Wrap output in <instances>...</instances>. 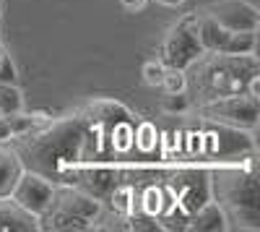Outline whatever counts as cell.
<instances>
[{"label":"cell","mask_w":260,"mask_h":232,"mask_svg":"<svg viewBox=\"0 0 260 232\" xmlns=\"http://www.w3.org/2000/svg\"><path fill=\"white\" fill-rule=\"evenodd\" d=\"M240 159V157H237ZM211 196L226 219V229H260V193L255 162H224L211 172Z\"/></svg>","instance_id":"1"},{"label":"cell","mask_w":260,"mask_h":232,"mask_svg":"<svg viewBox=\"0 0 260 232\" xmlns=\"http://www.w3.org/2000/svg\"><path fill=\"white\" fill-rule=\"evenodd\" d=\"M187 68L192 73L187 76V89L198 94V104L219 99L234 92H245L247 81L260 73L257 55H229V52H203L195 57Z\"/></svg>","instance_id":"2"},{"label":"cell","mask_w":260,"mask_h":232,"mask_svg":"<svg viewBox=\"0 0 260 232\" xmlns=\"http://www.w3.org/2000/svg\"><path fill=\"white\" fill-rule=\"evenodd\" d=\"M102 204L76 188H55L47 209L39 214V229H94Z\"/></svg>","instance_id":"3"},{"label":"cell","mask_w":260,"mask_h":232,"mask_svg":"<svg viewBox=\"0 0 260 232\" xmlns=\"http://www.w3.org/2000/svg\"><path fill=\"white\" fill-rule=\"evenodd\" d=\"M198 112L211 123L229 125L237 131H255L260 118V97H252L247 92H234L198 104Z\"/></svg>","instance_id":"4"},{"label":"cell","mask_w":260,"mask_h":232,"mask_svg":"<svg viewBox=\"0 0 260 232\" xmlns=\"http://www.w3.org/2000/svg\"><path fill=\"white\" fill-rule=\"evenodd\" d=\"M201 55H203V47L198 39V21H195V11H192V13H185L177 24L169 26L159 47V60L169 68L187 71L190 63Z\"/></svg>","instance_id":"5"},{"label":"cell","mask_w":260,"mask_h":232,"mask_svg":"<svg viewBox=\"0 0 260 232\" xmlns=\"http://www.w3.org/2000/svg\"><path fill=\"white\" fill-rule=\"evenodd\" d=\"M52 191H55V185L45 178V175H39V172H31L24 167V172L18 175V180L13 183L11 188V193L8 198L21 206L24 212H29L31 217L39 219V214L47 209L50 198H52Z\"/></svg>","instance_id":"6"},{"label":"cell","mask_w":260,"mask_h":232,"mask_svg":"<svg viewBox=\"0 0 260 232\" xmlns=\"http://www.w3.org/2000/svg\"><path fill=\"white\" fill-rule=\"evenodd\" d=\"M201 11L226 32H257L260 26V11L250 0H216Z\"/></svg>","instance_id":"7"},{"label":"cell","mask_w":260,"mask_h":232,"mask_svg":"<svg viewBox=\"0 0 260 232\" xmlns=\"http://www.w3.org/2000/svg\"><path fill=\"white\" fill-rule=\"evenodd\" d=\"M39 229V219L16 206L8 196L0 198V232H31Z\"/></svg>","instance_id":"8"},{"label":"cell","mask_w":260,"mask_h":232,"mask_svg":"<svg viewBox=\"0 0 260 232\" xmlns=\"http://www.w3.org/2000/svg\"><path fill=\"white\" fill-rule=\"evenodd\" d=\"M187 229H201V232H221V229H226V219H224V212L219 209V204H216L213 198L203 201V206L195 209Z\"/></svg>","instance_id":"9"},{"label":"cell","mask_w":260,"mask_h":232,"mask_svg":"<svg viewBox=\"0 0 260 232\" xmlns=\"http://www.w3.org/2000/svg\"><path fill=\"white\" fill-rule=\"evenodd\" d=\"M21 172H24V162H21L18 152H13L11 146H0V198L11 193Z\"/></svg>","instance_id":"10"},{"label":"cell","mask_w":260,"mask_h":232,"mask_svg":"<svg viewBox=\"0 0 260 232\" xmlns=\"http://www.w3.org/2000/svg\"><path fill=\"white\" fill-rule=\"evenodd\" d=\"M24 110V92L16 83H0V115Z\"/></svg>","instance_id":"11"},{"label":"cell","mask_w":260,"mask_h":232,"mask_svg":"<svg viewBox=\"0 0 260 232\" xmlns=\"http://www.w3.org/2000/svg\"><path fill=\"white\" fill-rule=\"evenodd\" d=\"M185 73H187V71H182V68H169V66H167L159 89H161L164 94H187V92H185V89H187V76H185Z\"/></svg>","instance_id":"12"},{"label":"cell","mask_w":260,"mask_h":232,"mask_svg":"<svg viewBox=\"0 0 260 232\" xmlns=\"http://www.w3.org/2000/svg\"><path fill=\"white\" fill-rule=\"evenodd\" d=\"M164 71H167V66L156 57V60H146L143 66H141V76H143V83L146 86H159L161 83V78H164Z\"/></svg>","instance_id":"13"},{"label":"cell","mask_w":260,"mask_h":232,"mask_svg":"<svg viewBox=\"0 0 260 232\" xmlns=\"http://www.w3.org/2000/svg\"><path fill=\"white\" fill-rule=\"evenodd\" d=\"M6 120H8V125H11V136H13V138H16V136H24L26 131H31V125H34V118L26 115L24 110L6 115Z\"/></svg>","instance_id":"14"},{"label":"cell","mask_w":260,"mask_h":232,"mask_svg":"<svg viewBox=\"0 0 260 232\" xmlns=\"http://www.w3.org/2000/svg\"><path fill=\"white\" fill-rule=\"evenodd\" d=\"M161 204H164V193L159 191V188H148V191L143 193V212L156 217L161 212Z\"/></svg>","instance_id":"15"},{"label":"cell","mask_w":260,"mask_h":232,"mask_svg":"<svg viewBox=\"0 0 260 232\" xmlns=\"http://www.w3.org/2000/svg\"><path fill=\"white\" fill-rule=\"evenodd\" d=\"M16 78H18V68L13 57L3 50V55H0V83H16Z\"/></svg>","instance_id":"16"},{"label":"cell","mask_w":260,"mask_h":232,"mask_svg":"<svg viewBox=\"0 0 260 232\" xmlns=\"http://www.w3.org/2000/svg\"><path fill=\"white\" fill-rule=\"evenodd\" d=\"M187 104H190V99H187L185 94H164L161 107H164L167 112H185Z\"/></svg>","instance_id":"17"},{"label":"cell","mask_w":260,"mask_h":232,"mask_svg":"<svg viewBox=\"0 0 260 232\" xmlns=\"http://www.w3.org/2000/svg\"><path fill=\"white\" fill-rule=\"evenodd\" d=\"M130 196H133V191H130V188H117V191H115V196H112V201H115V209H117V212L120 214H130Z\"/></svg>","instance_id":"18"},{"label":"cell","mask_w":260,"mask_h":232,"mask_svg":"<svg viewBox=\"0 0 260 232\" xmlns=\"http://www.w3.org/2000/svg\"><path fill=\"white\" fill-rule=\"evenodd\" d=\"M120 6H122V11H127V13H141V11L148 6V0H120Z\"/></svg>","instance_id":"19"},{"label":"cell","mask_w":260,"mask_h":232,"mask_svg":"<svg viewBox=\"0 0 260 232\" xmlns=\"http://www.w3.org/2000/svg\"><path fill=\"white\" fill-rule=\"evenodd\" d=\"M8 138H13V136H11V125H8L6 115H0V143L8 141Z\"/></svg>","instance_id":"20"},{"label":"cell","mask_w":260,"mask_h":232,"mask_svg":"<svg viewBox=\"0 0 260 232\" xmlns=\"http://www.w3.org/2000/svg\"><path fill=\"white\" fill-rule=\"evenodd\" d=\"M156 3H161V6H169V8H177V6H182L185 0H156Z\"/></svg>","instance_id":"21"},{"label":"cell","mask_w":260,"mask_h":232,"mask_svg":"<svg viewBox=\"0 0 260 232\" xmlns=\"http://www.w3.org/2000/svg\"><path fill=\"white\" fill-rule=\"evenodd\" d=\"M0 55H3V45H0Z\"/></svg>","instance_id":"22"},{"label":"cell","mask_w":260,"mask_h":232,"mask_svg":"<svg viewBox=\"0 0 260 232\" xmlns=\"http://www.w3.org/2000/svg\"><path fill=\"white\" fill-rule=\"evenodd\" d=\"M0 16H3V8H0Z\"/></svg>","instance_id":"23"}]
</instances>
